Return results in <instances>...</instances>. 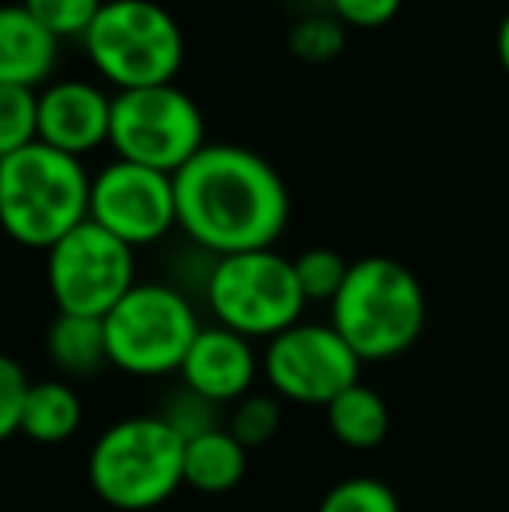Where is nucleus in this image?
<instances>
[{
	"label": "nucleus",
	"instance_id": "nucleus-5",
	"mask_svg": "<svg viewBox=\"0 0 509 512\" xmlns=\"http://www.w3.org/2000/svg\"><path fill=\"white\" fill-rule=\"evenodd\" d=\"M81 42L116 91L175 84L185 63L182 25L157 0H105Z\"/></svg>",
	"mask_w": 509,
	"mask_h": 512
},
{
	"label": "nucleus",
	"instance_id": "nucleus-9",
	"mask_svg": "<svg viewBox=\"0 0 509 512\" xmlns=\"http://www.w3.org/2000/svg\"><path fill=\"white\" fill-rule=\"evenodd\" d=\"M46 286L56 314L105 317L136 286V251L84 220L46 251Z\"/></svg>",
	"mask_w": 509,
	"mask_h": 512
},
{
	"label": "nucleus",
	"instance_id": "nucleus-29",
	"mask_svg": "<svg viewBox=\"0 0 509 512\" xmlns=\"http://www.w3.org/2000/svg\"><path fill=\"white\" fill-rule=\"evenodd\" d=\"M506 133H509V129H506Z\"/></svg>",
	"mask_w": 509,
	"mask_h": 512
},
{
	"label": "nucleus",
	"instance_id": "nucleus-14",
	"mask_svg": "<svg viewBox=\"0 0 509 512\" xmlns=\"http://www.w3.org/2000/svg\"><path fill=\"white\" fill-rule=\"evenodd\" d=\"M60 63V39L46 32L21 4L0 7V84L46 88Z\"/></svg>",
	"mask_w": 509,
	"mask_h": 512
},
{
	"label": "nucleus",
	"instance_id": "nucleus-3",
	"mask_svg": "<svg viewBox=\"0 0 509 512\" xmlns=\"http://www.w3.org/2000/svg\"><path fill=\"white\" fill-rule=\"evenodd\" d=\"M91 175L84 161L35 140L0 161V227L21 248L49 251L88 220Z\"/></svg>",
	"mask_w": 509,
	"mask_h": 512
},
{
	"label": "nucleus",
	"instance_id": "nucleus-11",
	"mask_svg": "<svg viewBox=\"0 0 509 512\" xmlns=\"http://www.w3.org/2000/svg\"><path fill=\"white\" fill-rule=\"evenodd\" d=\"M88 220L133 251L164 241L178 227L171 175L116 157L98 175H91Z\"/></svg>",
	"mask_w": 509,
	"mask_h": 512
},
{
	"label": "nucleus",
	"instance_id": "nucleus-26",
	"mask_svg": "<svg viewBox=\"0 0 509 512\" xmlns=\"http://www.w3.org/2000/svg\"><path fill=\"white\" fill-rule=\"evenodd\" d=\"M28 387H32V380L25 377L21 363H14L11 356L0 352V443L11 439V436H18L21 405H25Z\"/></svg>",
	"mask_w": 509,
	"mask_h": 512
},
{
	"label": "nucleus",
	"instance_id": "nucleus-20",
	"mask_svg": "<svg viewBox=\"0 0 509 512\" xmlns=\"http://www.w3.org/2000/svg\"><path fill=\"white\" fill-rule=\"evenodd\" d=\"M224 425H227V432L252 453L279 432V425H283V401L272 391L269 394L252 391V394H245L238 405H231V418H227Z\"/></svg>",
	"mask_w": 509,
	"mask_h": 512
},
{
	"label": "nucleus",
	"instance_id": "nucleus-12",
	"mask_svg": "<svg viewBox=\"0 0 509 512\" xmlns=\"http://www.w3.org/2000/svg\"><path fill=\"white\" fill-rule=\"evenodd\" d=\"M112 95L81 77H60L39 91V143L77 161L109 143Z\"/></svg>",
	"mask_w": 509,
	"mask_h": 512
},
{
	"label": "nucleus",
	"instance_id": "nucleus-16",
	"mask_svg": "<svg viewBox=\"0 0 509 512\" xmlns=\"http://www.w3.org/2000/svg\"><path fill=\"white\" fill-rule=\"evenodd\" d=\"M84 422L81 394L67 384V380H39L28 387L25 405H21V425L18 432L28 436L32 443H67L77 436Z\"/></svg>",
	"mask_w": 509,
	"mask_h": 512
},
{
	"label": "nucleus",
	"instance_id": "nucleus-1",
	"mask_svg": "<svg viewBox=\"0 0 509 512\" xmlns=\"http://www.w3.org/2000/svg\"><path fill=\"white\" fill-rule=\"evenodd\" d=\"M171 185L178 230L213 258L276 248L290 223L283 175L238 143H206Z\"/></svg>",
	"mask_w": 509,
	"mask_h": 512
},
{
	"label": "nucleus",
	"instance_id": "nucleus-2",
	"mask_svg": "<svg viewBox=\"0 0 509 512\" xmlns=\"http://www.w3.org/2000/svg\"><path fill=\"white\" fill-rule=\"evenodd\" d=\"M332 328L346 338L360 363H384L412 349L426 331V290L405 262L367 255L349 262L346 283L335 293Z\"/></svg>",
	"mask_w": 509,
	"mask_h": 512
},
{
	"label": "nucleus",
	"instance_id": "nucleus-6",
	"mask_svg": "<svg viewBox=\"0 0 509 512\" xmlns=\"http://www.w3.org/2000/svg\"><path fill=\"white\" fill-rule=\"evenodd\" d=\"M203 293L220 328L248 342H269L279 331L293 328L304 321L300 314L307 307L293 258L279 255L276 248L213 258Z\"/></svg>",
	"mask_w": 509,
	"mask_h": 512
},
{
	"label": "nucleus",
	"instance_id": "nucleus-10",
	"mask_svg": "<svg viewBox=\"0 0 509 512\" xmlns=\"http://www.w3.org/2000/svg\"><path fill=\"white\" fill-rule=\"evenodd\" d=\"M360 356L332 324L297 321L265 342L262 373L272 394L290 405L328 408L342 391L360 384Z\"/></svg>",
	"mask_w": 509,
	"mask_h": 512
},
{
	"label": "nucleus",
	"instance_id": "nucleus-18",
	"mask_svg": "<svg viewBox=\"0 0 509 512\" xmlns=\"http://www.w3.org/2000/svg\"><path fill=\"white\" fill-rule=\"evenodd\" d=\"M328 432L349 450H374L391 432V408L381 391L367 384H353L325 408Z\"/></svg>",
	"mask_w": 509,
	"mask_h": 512
},
{
	"label": "nucleus",
	"instance_id": "nucleus-4",
	"mask_svg": "<svg viewBox=\"0 0 509 512\" xmlns=\"http://www.w3.org/2000/svg\"><path fill=\"white\" fill-rule=\"evenodd\" d=\"M185 439L161 415H129L95 439L88 453L91 492L119 512H147L182 485Z\"/></svg>",
	"mask_w": 509,
	"mask_h": 512
},
{
	"label": "nucleus",
	"instance_id": "nucleus-19",
	"mask_svg": "<svg viewBox=\"0 0 509 512\" xmlns=\"http://www.w3.org/2000/svg\"><path fill=\"white\" fill-rule=\"evenodd\" d=\"M39 140V91L0 84V161Z\"/></svg>",
	"mask_w": 509,
	"mask_h": 512
},
{
	"label": "nucleus",
	"instance_id": "nucleus-7",
	"mask_svg": "<svg viewBox=\"0 0 509 512\" xmlns=\"http://www.w3.org/2000/svg\"><path fill=\"white\" fill-rule=\"evenodd\" d=\"M102 324L109 366L143 380L178 373L203 328L192 300L168 283H136Z\"/></svg>",
	"mask_w": 509,
	"mask_h": 512
},
{
	"label": "nucleus",
	"instance_id": "nucleus-25",
	"mask_svg": "<svg viewBox=\"0 0 509 512\" xmlns=\"http://www.w3.org/2000/svg\"><path fill=\"white\" fill-rule=\"evenodd\" d=\"M161 418L182 439L203 436V432L220 429V425H224V422H220V408L213 405V401H206V398H199V394H192L189 387H178L175 398H171L168 405H164Z\"/></svg>",
	"mask_w": 509,
	"mask_h": 512
},
{
	"label": "nucleus",
	"instance_id": "nucleus-21",
	"mask_svg": "<svg viewBox=\"0 0 509 512\" xmlns=\"http://www.w3.org/2000/svg\"><path fill=\"white\" fill-rule=\"evenodd\" d=\"M293 272L307 304H332L346 283L349 262L335 248H307L293 258Z\"/></svg>",
	"mask_w": 509,
	"mask_h": 512
},
{
	"label": "nucleus",
	"instance_id": "nucleus-28",
	"mask_svg": "<svg viewBox=\"0 0 509 512\" xmlns=\"http://www.w3.org/2000/svg\"><path fill=\"white\" fill-rule=\"evenodd\" d=\"M496 56H499V67H503L509 77V11L503 14V21H499V28H496Z\"/></svg>",
	"mask_w": 509,
	"mask_h": 512
},
{
	"label": "nucleus",
	"instance_id": "nucleus-27",
	"mask_svg": "<svg viewBox=\"0 0 509 512\" xmlns=\"http://www.w3.org/2000/svg\"><path fill=\"white\" fill-rule=\"evenodd\" d=\"M405 0H328L332 18L346 28H384L398 18Z\"/></svg>",
	"mask_w": 509,
	"mask_h": 512
},
{
	"label": "nucleus",
	"instance_id": "nucleus-8",
	"mask_svg": "<svg viewBox=\"0 0 509 512\" xmlns=\"http://www.w3.org/2000/svg\"><path fill=\"white\" fill-rule=\"evenodd\" d=\"M109 147L119 161L175 175L206 147V119L178 84L116 91Z\"/></svg>",
	"mask_w": 509,
	"mask_h": 512
},
{
	"label": "nucleus",
	"instance_id": "nucleus-24",
	"mask_svg": "<svg viewBox=\"0 0 509 512\" xmlns=\"http://www.w3.org/2000/svg\"><path fill=\"white\" fill-rule=\"evenodd\" d=\"M346 49V25L332 14H314L290 28V53L304 63H332Z\"/></svg>",
	"mask_w": 509,
	"mask_h": 512
},
{
	"label": "nucleus",
	"instance_id": "nucleus-15",
	"mask_svg": "<svg viewBox=\"0 0 509 512\" xmlns=\"http://www.w3.org/2000/svg\"><path fill=\"white\" fill-rule=\"evenodd\" d=\"M248 450L227 432V425L203 436L185 439L182 453V485L199 495H227L245 481Z\"/></svg>",
	"mask_w": 509,
	"mask_h": 512
},
{
	"label": "nucleus",
	"instance_id": "nucleus-22",
	"mask_svg": "<svg viewBox=\"0 0 509 512\" xmlns=\"http://www.w3.org/2000/svg\"><path fill=\"white\" fill-rule=\"evenodd\" d=\"M314 512H401V499L381 478H346L325 492Z\"/></svg>",
	"mask_w": 509,
	"mask_h": 512
},
{
	"label": "nucleus",
	"instance_id": "nucleus-23",
	"mask_svg": "<svg viewBox=\"0 0 509 512\" xmlns=\"http://www.w3.org/2000/svg\"><path fill=\"white\" fill-rule=\"evenodd\" d=\"M102 4L105 0H21V7L60 42L84 39V32L98 18Z\"/></svg>",
	"mask_w": 509,
	"mask_h": 512
},
{
	"label": "nucleus",
	"instance_id": "nucleus-13",
	"mask_svg": "<svg viewBox=\"0 0 509 512\" xmlns=\"http://www.w3.org/2000/svg\"><path fill=\"white\" fill-rule=\"evenodd\" d=\"M258 370H262V356L255 352V342L210 324V328H199L196 342L189 345L178 366V377L192 394L227 408L255 391Z\"/></svg>",
	"mask_w": 509,
	"mask_h": 512
},
{
	"label": "nucleus",
	"instance_id": "nucleus-17",
	"mask_svg": "<svg viewBox=\"0 0 509 512\" xmlns=\"http://www.w3.org/2000/svg\"><path fill=\"white\" fill-rule=\"evenodd\" d=\"M49 363L67 377H95L109 366L102 317L56 314L46 331Z\"/></svg>",
	"mask_w": 509,
	"mask_h": 512
}]
</instances>
